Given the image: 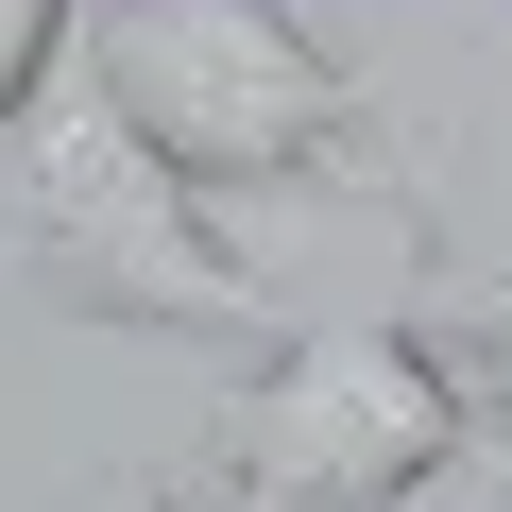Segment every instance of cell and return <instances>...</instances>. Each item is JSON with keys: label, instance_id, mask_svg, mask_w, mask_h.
<instances>
[{"label": "cell", "instance_id": "obj_1", "mask_svg": "<svg viewBox=\"0 0 512 512\" xmlns=\"http://www.w3.org/2000/svg\"><path fill=\"white\" fill-rule=\"evenodd\" d=\"M0 291H52L86 325H137V342H256L291 325L274 274L222 239V205L103 103L86 52H52L0 120Z\"/></svg>", "mask_w": 512, "mask_h": 512}, {"label": "cell", "instance_id": "obj_6", "mask_svg": "<svg viewBox=\"0 0 512 512\" xmlns=\"http://www.w3.org/2000/svg\"><path fill=\"white\" fill-rule=\"evenodd\" d=\"M69 512H205V495H171V478H103V495H69Z\"/></svg>", "mask_w": 512, "mask_h": 512}, {"label": "cell", "instance_id": "obj_3", "mask_svg": "<svg viewBox=\"0 0 512 512\" xmlns=\"http://www.w3.org/2000/svg\"><path fill=\"white\" fill-rule=\"evenodd\" d=\"M478 478V376L427 325H274L222 410H205V512H410Z\"/></svg>", "mask_w": 512, "mask_h": 512}, {"label": "cell", "instance_id": "obj_2", "mask_svg": "<svg viewBox=\"0 0 512 512\" xmlns=\"http://www.w3.org/2000/svg\"><path fill=\"white\" fill-rule=\"evenodd\" d=\"M69 52L103 103L205 188V205H274V188H376V86L291 18V0H69Z\"/></svg>", "mask_w": 512, "mask_h": 512}, {"label": "cell", "instance_id": "obj_5", "mask_svg": "<svg viewBox=\"0 0 512 512\" xmlns=\"http://www.w3.org/2000/svg\"><path fill=\"white\" fill-rule=\"evenodd\" d=\"M478 478H512V308H495V393H478Z\"/></svg>", "mask_w": 512, "mask_h": 512}, {"label": "cell", "instance_id": "obj_4", "mask_svg": "<svg viewBox=\"0 0 512 512\" xmlns=\"http://www.w3.org/2000/svg\"><path fill=\"white\" fill-rule=\"evenodd\" d=\"M69 52V0H0V120H18V86Z\"/></svg>", "mask_w": 512, "mask_h": 512}]
</instances>
